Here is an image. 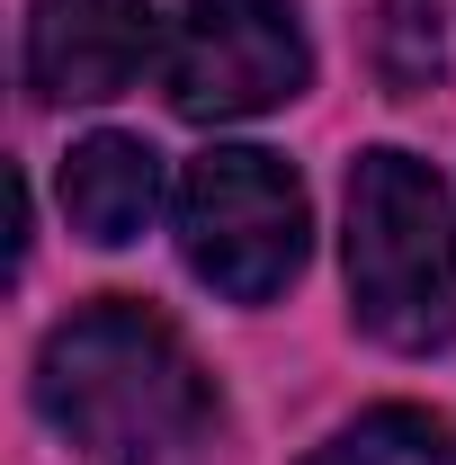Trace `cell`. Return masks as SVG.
Segmentation results:
<instances>
[{
    "label": "cell",
    "mask_w": 456,
    "mask_h": 465,
    "mask_svg": "<svg viewBox=\"0 0 456 465\" xmlns=\"http://www.w3.org/2000/svg\"><path fill=\"white\" fill-rule=\"evenodd\" d=\"M153 54H162L153 0H36L27 9V90L45 108H99L134 90Z\"/></svg>",
    "instance_id": "obj_5"
},
{
    "label": "cell",
    "mask_w": 456,
    "mask_h": 465,
    "mask_svg": "<svg viewBox=\"0 0 456 465\" xmlns=\"http://www.w3.org/2000/svg\"><path fill=\"white\" fill-rule=\"evenodd\" d=\"M36 411L99 465H179L215 430V376L134 295H99L36 349Z\"/></svg>",
    "instance_id": "obj_1"
},
{
    "label": "cell",
    "mask_w": 456,
    "mask_h": 465,
    "mask_svg": "<svg viewBox=\"0 0 456 465\" xmlns=\"http://www.w3.org/2000/svg\"><path fill=\"white\" fill-rule=\"evenodd\" d=\"M162 206V153L144 134H81L63 153V224L99 251H125Z\"/></svg>",
    "instance_id": "obj_6"
},
{
    "label": "cell",
    "mask_w": 456,
    "mask_h": 465,
    "mask_svg": "<svg viewBox=\"0 0 456 465\" xmlns=\"http://www.w3.org/2000/svg\"><path fill=\"white\" fill-rule=\"evenodd\" d=\"M304 465H456V420L421 403H385V411H358L349 430H332Z\"/></svg>",
    "instance_id": "obj_7"
},
{
    "label": "cell",
    "mask_w": 456,
    "mask_h": 465,
    "mask_svg": "<svg viewBox=\"0 0 456 465\" xmlns=\"http://www.w3.org/2000/svg\"><path fill=\"white\" fill-rule=\"evenodd\" d=\"M313 251L304 179L260 143H206L179 171V260L224 304H269Z\"/></svg>",
    "instance_id": "obj_3"
},
{
    "label": "cell",
    "mask_w": 456,
    "mask_h": 465,
    "mask_svg": "<svg viewBox=\"0 0 456 465\" xmlns=\"http://www.w3.org/2000/svg\"><path fill=\"white\" fill-rule=\"evenodd\" d=\"M349 313L385 349L456 341V188L421 153L376 143L349 162Z\"/></svg>",
    "instance_id": "obj_2"
},
{
    "label": "cell",
    "mask_w": 456,
    "mask_h": 465,
    "mask_svg": "<svg viewBox=\"0 0 456 465\" xmlns=\"http://www.w3.org/2000/svg\"><path fill=\"white\" fill-rule=\"evenodd\" d=\"M313 45L286 0H188L162 36V99L188 125H242L304 99Z\"/></svg>",
    "instance_id": "obj_4"
},
{
    "label": "cell",
    "mask_w": 456,
    "mask_h": 465,
    "mask_svg": "<svg viewBox=\"0 0 456 465\" xmlns=\"http://www.w3.org/2000/svg\"><path fill=\"white\" fill-rule=\"evenodd\" d=\"M411 18H421V9H411V0H394V9H385V36H411ZM385 81H394V99H411V90H430V81H439V45H421V63H385Z\"/></svg>",
    "instance_id": "obj_8"
}]
</instances>
